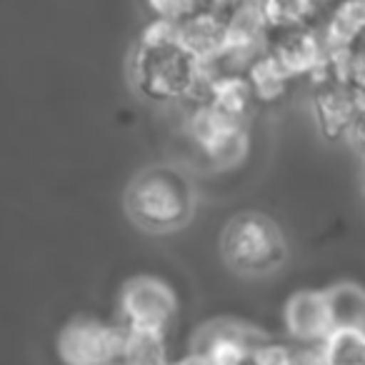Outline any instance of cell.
Returning a JSON list of instances; mask_svg holds the SVG:
<instances>
[{
    "instance_id": "1",
    "label": "cell",
    "mask_w": 365,
    "mask_h": 365,
    "mask_svg": "<svg viewBox=\"0 0 365 365\" xmlns=\"http://www.w3.org/2000/svg\"><path fill=\"white\" fill-rule=\"evenodd\" d=\"M133 86L145 101L173 103L185 98L203 78L200 63L178 36V23L153 21L140 33L130 61Z\"/></svg>"
},
{
    "instance_id": "2",
    "label": "cell",
    "mask_w": 365,
    "mask_h": 365,
    "mask_svg": "<svg viewBox=\"0 0 365 365\" xmlns=\"http://www.w3.org/2000/svg\"><path fill=\"white\" fill-rule=\"evenodd\" d=\"M125 213L140 230L153 235L175 233L195 215V188L188 173L170 163H155L133 175L128 182Z\"/></svg>"
},
{
    "instance_id": "3",
    "label": "cell",
    "mask_w": 365,
    "mask_h": 365,
    "mask_svg": "<svg viewBox=\"0 0 365 365\" xmlns=\"http://www.w3.org/2000/svg\"><path fill=\"white\" fill-rule=\"evenodd\" d=\"M220 258L240 278H265L288 260V240L270 215L258 210L235 213L220 230Z\"/></svg>"
},
{
    "instance_id": "4",
    "label": "cell",
    "mask_w": 365,
    "mask_h": 365,
    "mask_svg": "<svg viewBox=\"0 0 365 365\" xmlns=\"http://www.w3.org/2000/svg\"><path fill=\"white\" fill-rule=\"evenodd\" d=\"M56 353L63 365H120L123 328L98 318H76L58 333Z\"/></svg>"
},
{
    "instance_id": "5",
    "label": "cell",
    "mask_w": 365,
    "mask_h": 365,
    "mask_svg": "<svg viewBox=\"0 0 365 365\" xmlns=\"http://www.w3.org/2000/svg\"><path fill=\"white\" fill-rule=\"evenodd\" d=\"M120 313L125 328L165 333L178 313V298L165 280L155 275H135L120 290Z\"/></svg>"
},
{
    "instance_id": "6",
    "label": "cell",
    "mask_w": 365,
    "mask_h": 365,
    "mask_svg": "<svg viewBox=\"0 0 365 365\" xmlns=\"http://www.w3.org/2000/svg\"><path fill=\"white\" fill-rule=\"evenodd\" d=\"M188 130L205 158L218 168L235 165L248 153V130L243 120L225 115L213 106H200L190 118Z\"/></svg>"
},
{
    "instance_id": "7",
    "label": "cell",
    "mask_w": 365,
    "mask_h": 365,
    "mask_svg": "<svg viewBox=\"0 0 365 365\" xmlns=\"http://www.w3.org/2000/svg\"><path fill=\"white\" fill-rule=\"evenodd\" d=\"M263 340L268 338L253 325L233 318H218L195 330L190 350L203 355L208 365H248L250 353Z\"/></svg>"
},
{
    "instance_id": "8",
    "label": "cell",
    "mask_w": 365,
    "mask_h": 365,
    "mask_svg": "<svg viewBox=\"0 0 365 365\" xmlns=\"http://www.w3.org/2000/svg\"><path fill=\"white\" fill-rule=\"evenodd\" d=\"M283 318L290 338L298 340L305 348L318 345L333 330V320H330L323 290H298V293H293L285 303Z\"/></svg>"
},
{
    "instance_id": "9",
    "label": "cell",
    "mask_w": 365,
    "mask_h": 365,
    "mask_svg": "<svg viewBox=\"0 0 365 365\" xmlns=\"http://www.w3.org/2000/svg\"><path fill=\"white\" fill-rule=\"evenodd\" d=\"M315 110H318L323 133L338 138L348 133L350 123H358V101H353L345 86H325L315 98Z\"/></svg>"
},
{
    "instance_id": "10",
    "label": "cell",
    "mask_w": 365,
    "mask_h": 365,
    "mask_svg": "<svg viewBox=\"0 0 365 365\" xmlns=\"http://www.w3.org/2000/svg\"><path fill=\"white\" fill-rule=\"evenodd\" d=\"M278 63L285 68L288 76L298 73H313L315 68L325 66V46L308 31L290 33L275 53Z\"/></svg>"
},
{
    "instance_id": "11",
    "label": "cell",
    "mask_w": 365,
    "mask_h": 365,
    "mask_svg": "<svg viewBox=\"0 0 365 365\" xmlns=\"http://www.w3.org/2000/svg\"><path fill=\"white\" fill-rule=\"evenodd\" d=\"M318 365H365V333L360 328H333L315 345Z\"/></svg>"
},
{
    "instance_id": "12",
    "label": "cell",
    "mask_w": 365,
    "mask_h": 365,
    "mask_svg": "<svg viewBox=\"0 0 365 365\" xmlns=\"http://www.w3.org/2000/svg\"><path fill=\"white\" fill-rule=\"evenodd\" d=\"M120 365H170L165 333L143 328H123Z\"/></svg>"
},
{
    "instance_id": "13",
    "label": "cell",
    "mask_w": 365,
    "mask_h": 365,
    "mask_svg": "<svg viewBox=\"0 0 365 365\" xmlns=\"http://www.w3.org/2000/svg\"><path fill=\"white\" fill-rule=\"evenodd\" d=\"M325 293L333 328H360L365 323V295L358 283H335Z\"/></svg>"
},
{
    "instance_id": "14",
    "label": "cell",
    "mask_w": 365,
    "mask_h": 365,
    "mask_svg": "<svg viewBox=\"0 0 365 365\" xmlns=\"http://www.w3.org/2000/svg\"><path fill=\"white\" fill-rule=\"evenodd\" d=\"M250 91L248 81L238 76H215L210 78V103L208 106L218 108L220 113L233 118H243L245 108L250 103Z\"/></svg>"
},
{
    "instance_id": "15",
    "label": "cell",
    "mask_w": 365,
    "mask_h": 365,
    "mask_svg": "<svg viewBox=\"0 0 365 365\" xmlns=\"http://www.w3.org/2000/svg\"><path fill=\"white\" fill-rule=\"evenodd\" d=\"M360 31H363V0H345L330 21L325 46L330 51H345L358 41Z\"/></svg>"
},
{
    "instance_id": "16",
    "label": "cell",
    "mask_w": 365,
    "mask_h": 365,
    "mask_svg": "<svg viewBox=\"0 0 365 365\" xmlns=\"http://www.w3.org/2000/svg\"><path fill=\"white\" fill-rule=\"evenodd\" d=\"M288 78L290 76L278 63V58L268 56V58H260L258 63H253L248 76V86L250 91H255L265 101H275L285 91V86H288Z\"/></svg>"
},
{
    "instance_id": "17",
    "label": "cell",
    "mask_w": 365,
    "mask_h": 365,
    "mask_svg": "<svg viewBox=\"0 0 365 365\" xmlns=\"http://www.w3.org/2000/svg\"><path fill=\"white\" fill-rule=\"evenodd\" d=\"M265 26L295 28L308 18L313 0H255Z\"/></svg>"
},
{
    "instance_id": "18",
    "label": "cell",
    "mask_w": 365,
    "mask_h": 365,
    "mask_svg": "<svg viewBox=\"0 0 365 365\" xmlns=\"http://www.w3.org/2000/svg\"><path fill=\"white\" fill-rule=\"evenodd\" d=\"M145 3L155 13L158 21H170V23L185 21V18L198 11L195 0H145Z\"/></svg>"
},
{
    "instance_id": "19",
    "label": "cell",
    "mask_w": 365,
    "mask_h": 365,
    "mask_svg": "<svg viewBox=\"0 0 365 365\" xmlns=\"http://www.w3.org/2000/svg\"><path fill=\"white\" fill-rule=\"evenodd\" d=\"M243 0H195L198 11H208V13H220V11H230V8H238Z\"/></svg>"
},
{
    "instance_id": "20",
    "label": "cell",
    "mask_w": 365,
    "mask_h": 365,
    "mask_svg": "<svg viewBox=\"0 0 365 365\" xmlns=\"http://www.w3.org/2000/svg\"><path fill=\"white\" fill-rule=\"evenodd\" d=\"M170 365H208V360H205L200 353H193V350H190L188 355H182V358H178L175 363H170Z\"/></svg>"
}]
</instances>
